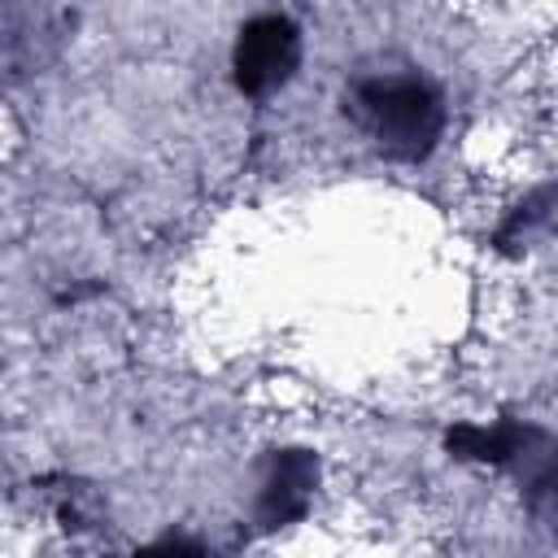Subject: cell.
Listing matches in <instances>:
<instances>
[{
	"label": "cell",
	"instance_id": "6da1fadb",
	"mask_svg": "<svg viewBox=\"0 0 558 558\" xmlns=\"http://www.w3.org/2000/svg\"><path fill=\"white\" fill-rule=\"evenodd\" d=\"M344 109L392 161H423L445 135V100L436 83L414 70H379L353 78L344 92Z\"/></svg>",
	"mask_w": 558,
	"mask_h": 558
},
{
	"label": "cell",
	"instance_id": "7a4b0ae2",
	"mask_svg": "<svg viewBox=\"0 0 558 558\" xmlns=\"http://www.w3.org/2000/svg\"><path fill=\"white\" fill-rule=\"evenodd\" d=\"M296 70H301V26L288 13H257L235 31L231 83L248 100H262L288 87Z\"/></svg>",
	"mask_w": 558,
	"mask_h": 558
},
{
	"label": "cell",
	"instance_id": "3957f363",
	"mask_svg": "<svg viewBox=\"0 0 558 558\" xmlns=\"http://www.w3.org/2000/svg\"><path fill=\"white\" fill-rule=\"evenodd\" d=\"M318 484V458L310 449H275L262 466L257 497H253V523L257 527H283L310 510Z\"/></svg>",
	"mask_w": 558,
	"mask_h": 558
},
{
	"label": "cell",
	"instance_id": "277c9868",
	"mask_svg": "<svg viewBox=\"0 0 558 558\" xmlns=\"http://www.w3.org/2000/svg\"><path fill=\"white\" fill-rule=\"evenodd\" d=\"M445 449L453 458H471V462H493V466H510V462H532L545 449V432L519 418H497V423H462L445 436Z\"/></svg>",
	"mask_w": 558,
	"mask_h": 558
},
{
	"label": "cell",
	"instance_id": "5b68a950",
	"mask_svg": "<svg viewBox=\"0 0 558 558\" xmlns=\"http://www.w3.org/2000/svg\"><path fill=\"white\" fill-rule=\"evenodd\" d=\"M554 209H558V183H545V187L527 192V196L506 214V222L497 227V244L510 248V244H519V240H532L541 227L554 222Z\"/></svg>",
	"mask_w": 558,
	"mask_h": 558
},
{
	"label": "cell",
	"instance_id": "8992f818",
	"mask_svg": "<svg viewBox=\"0 0 558 558\" xmlns=\"http://www.w3.org/2000/svg\"><path fill=\"white\" fill-rule=\"evenodd\" d=\"M527 510L541 519V523H554L558 527V440L532 458V475H527Z\"/></svg>",
	"mask_w": 558,
	"mask_h": 558
}]
</instances>
